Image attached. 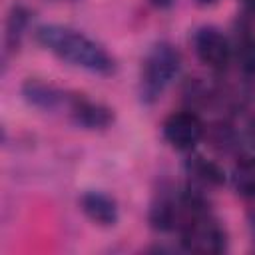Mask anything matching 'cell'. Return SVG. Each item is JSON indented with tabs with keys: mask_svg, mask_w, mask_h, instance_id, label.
Returning a JSON list of instances; mask_svg holds the SVG:
<instances>
[{
	"mask_svg": "<svg viewBox=\"0 0 255 255\" xmlns=\"http://www.w3.org/2000/svg\"><path fill=\"white\" fill-rule=\"evenodd\" d=\"M219 0H195V4H199V6H213V4H217Z\"/></svg>",
	"mask_w": 255,
	"mask_h": 255,
	"instance_id": "16",
	"label": "cell"
},
{
	"mask_svg": "<svg viewBox=\"0 0 255 255\" xmlns=\"http://www.w3.org/2000/svg\"><path fill=\"white\" fill-rule=\"evenodd\" d=\"M52 2H78V0H52Z\"/></svg>",
	"mask_w": 255,
	"mask_h": 255,
	"instance_id": "17",
	"label": "cell"
},
{
	"mask_svg": "<svg viewBox=\"0 0 255 255\" xmlns=\"http://www.w3.org/2000/svg\"><path fill=\"white\" fill-rule=\"evenodd\" d=\"M185 169H187V175L199 183V185H209V187H217L225 181V173L223 169L215 163V161H209L201 155H193L187 159L185 163Z\"/></svg>",
	"mask_w": 255,
	"mask_h": 255,
	"instance_id": "10",
	"label": "cell"
},
{
	"mask_svg": "<svg viewBox=\"0 0 255 255\" xmlns=\"http://www.w3.org/2000/svg\"><path fill=\"white\" fill-rule=\"evenodd\" d=\"M20 92H22L24 102L30 108H36L40 112H56L62 106H68V102H70V96L64 90H60L54 84L44 82L40 78H28L22 84Z\"/></svg>",
	"mask_w": 255,
	"mask_h": 255,
	"instance_id": "6",
	"label": "cell"
},
{
	"mask_svg": "<svg viewBox=\"0 0 255 255\" xmlns=\"http://www.w3.org/2000/svg\"><path fill=\"white\" fill-rule=\"evenodd\" d=\"M181 245L191 253H223L227 249V233L207 211L189 219L181 229Z\"/></svg>",
	"mask_w": 255,
	"mask_h": 255,
	"instance_id": "3",
	"label": "cell"
},
{
	"mask_svg": "<svg viewBox=\"0 0 255 255\" xmlns=\"http://www.w3.org/2000/svg\"><path fill=\"white\" fill-rule=\"evenodd\" d=\"M36 42L60 60L100 76L116 72V60L110 52L90 36L60 24H44L36 28Z\"/></svg>",
	"mask_w": 255,
	"mask_h": 255,
	"instance_id": "1",
	"label": "cell"
},
{
	"mask_svg": "<svg viewBox=\"0 0 255 255\" xmlns=\"http://www.w3.org/2000/svg\"><path fill=\"white\" fill-rule=\"evenodd\" d=\"M245 141L255 151V118H251L247 122V126H245Z\"/></svg>",
	"mask_w": 255,
	"mask_h": 255,
	"instance_id": "13",
	"label": "cell"
},
{
	"mask_svg": "<svg viewBox=\"0 0 255 255\" xmlns=\"http://www.w3.org/2000/svg\"><path fill=\"white\" fill-rule=\"evenodd\" d=\"M80 209L86 213V217L90 221H94L96 225H102V227H112L120 219L116 199H112L110 195H106L102 191H86L80 197Z\"/></svg>",
	"mask_w": 255,
	"mask_h": 255,
	"instance_id": "8",
	"label": "cell"
},
{
	"mask_svg": "<svg viewBox=\"0 0 255 255\" xmlns=\"http://www.w3.org/2000/svg\"><path fill=\"white\" fill-rule=\"evenodd\" d=\"M173 2H175V0H149V4H151L153 8H157V10H165V8H169Z\"/></svg>",
	"mask_w": 255,
	"mask_h": 255,
	"instance_id": "14",
	"label": "cell"
},
{
	"mask_svg": "<svg viewBox=\"0 0 255 255\" xmlns=\"http://www.w3.org/2000/svg\"><path fill=\"white\" fill-rule=\"evenodd\" d=\"M68 110H70L74 124L86 129H106L114 124V112L108 106L92 102L78 94L70 96Z\"/></svg>",
	"mask_w": 255,
	"mask_h": 255,
	"instance_id": "7",
	"label": "cell"
},
{
	"mask_svg": "<svg viewBox=\"0 0 255 255\" xmlns=\"http://www.w3.org/2000/svg\"><path fill=\"white\" fill-rule=\"evenodd\" d=\"M181 66V56L175 46L167 42L155 44L147 56L143 58L141 64V74H139V100L145 106L155 104L167 86L173 82Z\"/></svg>",
	"mask_w": 255,
	"mask_h": 255,
	"instance_id": "2",
	"label": "cell"
},
{
	"mask_svg": "<svg viewBox=\"0 0 255 255\" xmlns=\"http://www.w3.org/2000/svg\"><path fill=\"white\" fill-rule=\"evenodd\" d=\"M237 62L241 70L255 78V36L253 34H241L237 40Z\"/></svg>",
	"mask_w": 255,
	"mask_h": 255,
	"instance_id": "12",
	"label": "cell"
},
{
	"mask_svg": "<svg viewBox=\"0 0 255 255\" xmlns=\"http://www.w3.org/2000/svg\"><path fill=\"white\" fill-rule=\"evenodd\" d=\"M193 48L201 64L211 70H225L231 60V46L215 26H201L193 36Z\"/></svg>",
	"mask_w": 255,
	"mask_h": 255,
	"instance_id": "5",
	"label": "cell"
},
{
	"mask_svg": "<svg viewBox=\"0 0 255 255\" xmlns=\"http://www.w3.org/2000/svg\"><path fill=\"white\" fill-rule=\"evenodd\" d=\"M241 4H243L249 12H255V0H241Z\"/></svg>",
	"mask_w": 255,
	"mask_h": 255,
	"instance_id": "15",
	"label": "cell"
},
{
	"mask_svg": "<svg viewBox=\"0 0 255 255\" xmlns=\"http://www.w3.org/2000/svg\"><path fill=\"white\" fill-rule=\"evenodd\" d=\"M165 141L177 151H191L203 137L205 126L201 118L189 110L171 114L161 126Z\"/></svg>",
	"mask_w": 255,
	"mask_h": 255,
	"instance_id": "4",
	"label": "cell"
},
{
	"mask_svg": "<svg viewBox=\"0 0 255 255\" xmlns=\"http://www.w3.org/2000/svg\"><path fill=\"white\" fill-rule=\"evenodd\" d=\"M233 187L243 197H255V157H243L233 167Z\"/></svg>",
	"mask_w": 255,
	"mask_h": 255,
	"instance_id": "11",
	"label": "cell"
},
{
	"mask_svg": "<svg viewBox=\"0 0 255 255\" xmlns=\"http://www.w3.org/2000/svg\"><path fill=\"white\" fill-rule=\"evenodd\" d=\"M30 24V12L22 4H14L6 18V34H4V58L18 52L22 38Z\"/></svg>",
	"mask_w": 255,
	"mask_h": 255,
	"instance_id": "9",
	"label": "cell"
}]
</instances>
